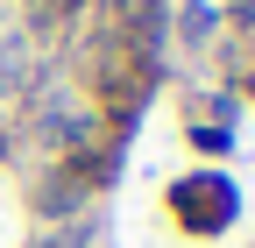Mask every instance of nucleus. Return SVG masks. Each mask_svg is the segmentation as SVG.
I'll return each instance as SVG.
<instances>
[{"mask_svg":"<svg viewBox=\"0 0 255 248\" xmlns=\"http://www.w3.org/2000/svg\"><path fill=\"white\" fill-rule=\"evenodd\" d=\"M163 206H170V220H177L184 234H199V241L227 234V227L241 220V192H234L227 170H191V177H177L170 192H163Z\"/></svg>","mask_w":255,"mask_h":248,"instance_id":"obj_1","label":"nucleus"},{"mask_svg":"<svg viewBox=\"0 0 255 248\" xmlns=\"http://www.w3.org/2000/svg\"><path fill=\"white\" fill-rule=\"evenodd\" d=\"M78 206H85V177L71 170V163H57L43 184H36V220H78Z\"/></svg>","mask_w":255,"mask_h":248,"instance_id":"obj_2","label":"nucleus"},{"mask_svg":"<svg viewBox=\"0 0 255 248\" xmlns=\"http://www.w3.org/2000/svg\"><path fill=\"white\" fill-rule=\"evenodd\" d=\"M100 241V220H92V213H78V220H57L43 241H28V248H92Z\"/></svg>","mask_w":255,"mask_h":248,"instance_id":"obj_3","label":"nucleus"},{"mask_svg":"<svg viewBox=\"0 0 255 248\" xmlns=\"http://www.w3.org/2000/svg\"><path fill=\"white\" fill-rule=\"evenodd\" d=\"M213 28H220V14L206 0H184V43H213Z\"/></svg>","mask_w":255,"mask_h":248,"instance_id":"obj_4","label":"nucleus"},{"mask_svg":"<svg viewBox=\"0 0 255 248\" xmlns=\"http://www.w3.org/2000/svg\"><path fill=\"white\" fill-rule=\"evenodd\" d=\"M191 149H199V156H227L234 135H227V128H213V121H199V128H191Z\"/></svg>","mask_w":255,"mask_h":248,"instance_id":"obj_5","label":"nucleus"},{"mask_svg":"<svg viewBox=\"0 0 255 248\" xmlns=\"http://www.w3.org/2000/svg\"><path fill=\"white\" fill-rule=\"evenodd\" d=\"M227 14L234 21H255V0H227Z\"/></svg>","mask_w":255,"mask_h":248,"instance_id":"obj_6","label":"nucleus"}]
</instances>
